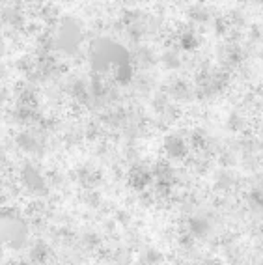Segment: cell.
<instances>
[{"instance_id": "cell-3", "label": "cell", "mask_w": 263, "mask_h": 265, "mask_svg": "<svg viewBox=\"0 0 263 265\" xmlns=\"http://www.w3.org/2000/svg\"><path fill=\"white\" fill-rule=\"evenodd\" d=\"M262 265H263V262H262Z\"/></svg>"}, {"instance_id": "cell-2", "label": "cell", "mask_w": 263, "mask_h": 265, "mask_svg": "<svg viewBox=\"0 0 263 265\" xmlns=\"http://www.w3.org/2000/svg\"><path fill=\"white\" fill-rule=\"evenodd\" d=\"M228 125H230V129H233V131H243V129H244V118H243L241 112H233L232 116H230Z\"/></svg>"}, {"instance_id": "cell-1", "label": "cell", "mask_w": 263, "mask_h": 265, "mask_svg": "<svg viewBox=\"0 0 263 265\" xmlns=\"http://www.w3.org/2000/svg\"><path fill=\"white\" fill-rule=\"evenodd\" d=\"M164 149L168 151V155H172V157H183L185 151H187V146H185V142L179 137H172L164 142Z\"/></svg>"}]
</instances>
